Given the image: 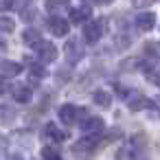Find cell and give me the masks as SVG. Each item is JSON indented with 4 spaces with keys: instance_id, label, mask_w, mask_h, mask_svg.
Segmentation results:
<instances>
[{
    "instance_id": "cell-1",
    "label": "cell",
    "mask_w": 160,
    "mask_h": 160,
    "mask_svg": "<svg viewBox=\"0 0 160 160\" xmlns=\"http://www.w3.org/2000/svg\"><path fill=\"white\" fill-rule=\"evenodd\" d=\"M101 33H103V24H101L99 20H90V22H86V27H83V42L94 44V42H99Z\"/></svg>"
},
{
    "instance_id": "cell-2",
    "label": "cell",
    "mask_w": 160,
    "mask_h": 160,
    "mask_svg": "<svg viewBox=\"0 0 160 160\" xmlns=\"http://www.w3.org/2000/svg\"><path fill=\"white\" fill-rule=\"evenodd\" d=\"M99 142H101V136L97 134V136H86V138H81L77 145H75V151L77 153H92L97 147H99Z\"/></svg>"
},
{
    "instance_id": "cell-3",
    "label": "cell",
    "mask_w": 160,
    "mask_h": 160,
    "mask_svg": "<svg viewBox=\"0 0 160 160\" xmlns=\"http://www.w3.org/2000/svg\"><path fill=\"white\" fill-rule=\"evenodd\" d=\"M48 29H51V33L53 35H57V38H64V35H68V20H64V18H59V16H55V18H51L48 20Z\"/></svg>"
},
{
    "instance_id": "cell-4",
    "label": "cell",
    "mask_w": 160,
    "mask_h": 160,
    "mask_svg": "<svg viewBox=\"0 0 160 160\" xmlns=\"http://www.w3.org/2000/svg\"><path fill=\"white\" fill-rule=\"evenodd\" d=\"M59 118H62V123L64 125H72V123H77V118H79V108L77 105H62L59 108Z\"/></svg>"
},
{
    "instance_id": "cell-5",
    "label": "cell",
    "mask_w": 160,
    "mask_h": 160,
    "mask_svg": "<svg viewBox=\"0 0 160 160\" xmlns=\"http://www.w3.org/2000/svg\"><path fill=\"white\" fill-rule=\"evenodd\" d=\"M153 27H156V13H151V11L138 13V18H136V29L138 31H151Z\"/></svg>"
},
{
    "instance_id": "cell-6",
    "label": "cell",
    "mask_w": 160,
    "mask_h": 160,
    "mask_svg": "<svg viewBox=\"0 0 160 160\" xmlns=\"http://www.w3.org/2000/svg\"><path fill=\"white\" fill-rule=\"evenodd\" d=\"M38 55L42 57V62H55V59H57V48H55V44H51V42H42V44L38 46Z\"/></svg>"
},
{
    "instance_id": "cell-7",
    "label": "cell",
    "mask_w": 160,
    "mask_h": 160,
    "mask_svg": "<svg viewBox=\"0 0 160 160\" xmlns=\"http://www.w3.org/2000/svg\"><path fill=\"white\" fill-rule=\"evenodd\" d=\"M22 42H24L27 46H40L44 40L40 38V31H38V29H31V27H29V29L22 31Z\"/></svg>"
},
{
    "instance_id": "cell-8",
    "label": "cell",
    "mask_w": 160,
    "mask_h": 160,
    "mask_svg": "<svg viewBox=\"0 0 160 160\" xmlns=\"http://www.w3.org/2000/svg\"><path fill=\"white\" fill-rule=\"evenodd\" d=\"M145 105H149V99L145 97V94H138V92H132L129 97H127V108L129 110H142Z\"/></svg>"
},
{
    "instance_id": "cell-9",
    "label": "cell",
    "mask_w": 160,
    "mask_h": 160,
    "mask_svg": "<svg viewBox=\"0 0 160 160\" xmlns=\"http://www.w3.org/2000/svg\"><path fill=\"white\" fill-rule=\"evenodd\" d=\"M0 70H2V77H5V79H9V77H18V75L22 72V66H20V64H16V62L5 59V62H2V66H0Z\"/></svg>"
},
{
    "instance_id": "cell-10",
    "label": "cell",
    "mask_w": 160,
    "mask_h": 160,
    "mask_svg": "<svg viewBox=\"0 0 160 160\" xmlns=\"http://www.w3.org/2000/svg\"><path fill=\"white\" fill-rule=\"evenodd\" d=\"M44 138H51L53 142H62V140H64V132H62L57 125L48 123V125L44 127Z\"/></svg>"
},
{
    "instance_id": "cell-11",
    "label": "cell",
    "mask_w": 160,
    "mask_h": 160,
    "mask_svg": "<svg viewBox=\"0 0 160 160\" xmlns=\"http://www.w3.org/2000/svg\"><path fill=\"white\" fill-rule=\"evenodd\" d=\"M81 127H83L86 132H101V129H103V118H99V116H88Z\"/></svg>"
},
{
    "instance_id": "cell-12",
    "label": "cell",
    "mask_w": 160,
    "mask_h": 160,
    "mask_svg": "<svg viewBox=\"0 0 160 160\" xmlns=\"http://www.w3.org/2000/svg\"><path fill=\"white\" fill-rule=\"evenodd\" d=\"M88 16H90V7H86V5H81L79 9H72L70 11V20L72 22H83Z\"/></svg>"
},
{
    "instance_id": "cell-13",
    "label": "cell",
    "mask_w": 160,
    "mask_h": 160,
    "mask_svg": "<svg viewBox=\"0 0 160 160\" xmlns=\"http://www.w3.org/2000/svg\"><path fill=\"white\" fill-rule=\"evenodd\" d=\"M92 99H94L97 105H103V108H108V105L112 103V97H110V92H105V90H97Z\"/></svg>"
},
{
    "instance_id": "cell-14",
    "label": "cell",
    "mask_w": 160,
    "mask_h": 160,
    "mask_svg": "<svg viewBox=\"0 0 160 160\" xmlns=\"http://www.w3.org/2000/svg\"><path fill=\"white\" fill-rule=\"evenodd\" d=\"M13 99H16V101H20V103H27V101L31 99V90H29L27 86L16 88V90H13Z\"/></svg>"
},
{
    "instance_id": "cell-15",
    "label": "cell",
    "mask_w": 160,
    "mask_h": 160,
    "mask_svg": "<svg viewBox=\"0 0 160 160\" xmlns=\"http://www.w3.org/2000/svg\"><path fill=\"white\" fill-rule=\"evenodd\" d=\"M68 7V0H46V9L48 11H62V9H66Z\"/></svg>"
},
{
    "instance_id": "cell-16",
    "label": "cell",
    "mask_w": 160,
    "mask_h": 160,
    "mask_svg": "<svg viewBox=\"0 0 160 160\" xmlns=\"http://www.w3.org/2000/svg\"><path fill=\"white\" fill-rule=\"evenodd\" d=\"M42 160H62V156H59L55 149L44 147V149H42Z\"/></svg>"
},
{
    "instance_id": "cell-17",
    "label": "cell",
    "mask_w": 160,
    "mask_h": 160,
    "mask_svg": "<svg viewBox=\"0 0 160 160\" xmlns=\"http://www.w3.org/2000/svg\"><path fill=\"white\" fill-rule=\"evenodd\" d=\"M147 79H149L153 86H158V88H160V70H151V72L147 75Z\"/></svg>"
},
{
    "instance_id": "cell-18",
    "label": "cell",
    "mask_w": 160,
    "mask_h": 160,
    "mask_svg": "<svg viewBox=\"0 0 160 160\" xmlns=\"http://www.w3.org/2000/svg\"><path fill=\"white\" fill-rule=\"evenodd\" d=\"M31 75H35L40 79V77H44V68L42 66H31Z\"/></svg>"
},
{
    "instance_id": "cell-19",
    "label": "cell",
    "mask_w": 160,
    "mask_h": 160,
    "mask_svg": "<svg viewBox=\"0 0 160 160\" xmlns=\"http://www.w3.org/2000/svg\"><path fill=\"white\" fill-rule=\"evenodd\" d=\"M2 31H11V22H9V18H2Z\"/></svg>"
},
{
    "instance_id": "cell-20",
    "label": "cell",
    "mask_w": 160,
    "mask_h": 160,
    "mask_svg": "<svg viewBox=\"0 0 160 160\" xmlns=\"http://www.w3.org/2000/svg\"><path fill=\"white\" fill-rule=\"evenodd\" d=\"M9 7H11V0H2V9H5V11H7V9H9Z\"/></svg>"
},
{
    "instance_id": "cell-21",
    "label": "cell",
    "mask_w": 160,
    "mask_h": 160,
    "mask_svg": "<svg viewBox=\"0 0 160 160\" xmlns=\"http://www.w3.org/2000/svg\"><path fill=\"white\" fill-rule=\"evenodd\" d=\"M94 2H99V5H110L112 0H94Z\"/></svg>"
}]
</instances>
